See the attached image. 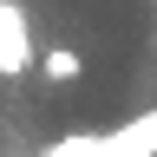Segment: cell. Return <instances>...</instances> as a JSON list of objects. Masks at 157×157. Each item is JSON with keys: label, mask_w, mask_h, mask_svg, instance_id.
Returning <instances> with one entry per match:
<instances>
[{"label": "cell", "mask_w": 157, "mask_h": 157, "mask_svg": "<svg viewBox=\"0 0 157 157\" xmlns=\"http://www.w3.org/2000/svg\"><path fill=\"white\" fill-rule=\"evenodd\" d=\"M33 26H26V0H0V78H20L33 66Z\"/></svg>", "instance_id": "cell-1"}, {"label": "cell", "mask_w": 157, "mask_h": 157, "mask_svg": "<svg viewBox=\"0 0 157 157\" xmlns=\"http://www.w3.org/2000/svg\"><path fill=\"white\" fill-rule=\"evenodd\" d=\"M98 144H105V157H157V111H137L131 124L105 131Z\"/></svg>", "instance_id": "cell-2"}, {"label": "cell", "mask_w": 157, "mask_h": 157, "mask_svg": "<svg viewBox=\"0 0 157 157\" xmlns=\"http://www.w3.org/2000/svg\"><path fill=\"white\" fill-rule=\"evenodd\" d=\"M39 59V72L52 78V85H72L78 72H85V59H78V46H46V52H33Z\"/></svg>", "instance_id": "cell-3"}, {"label": "cell", "mask_w": 157, "mask_h": 157, "mask_svg": "<svg viewBox=\"0 0 157 157\" xmlns=\"http://www.w3.org/2000/svg\"><path fill=\"white\" fill-rule=\"evenodd\" d=\"M46 157H105V144H98V137L85 131V137H59V144H52Z\"/></svg>", "instance_id": "cell-4"}]
</instances>
